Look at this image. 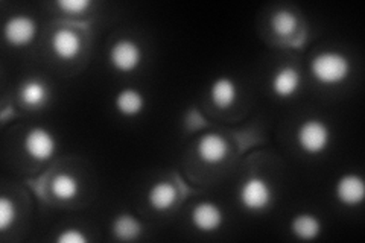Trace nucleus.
Segmentation results:
<instances>
[{
  "mask_svg": "<svg viewBox=\"0 0 365 243\" xmlns=\"http://www.w3.org/2000/svg\"><path fill=\"white\" fill-rule=\"evenodd\" d=\"M309 71L318 84L334 87L350 76L351 63L349 56L339 51H322L311 60Z\"/></svg>",
  "mask_w": 365,
  "mask_h": 243,
  "instance_id": "nucleus-1",
  "label": "nucleus"
},
{
  "mask_svg": "<svg viewBox=\"0 0 365 243\" xmlns=\"http://www.w3.org/2000/svg\"><path fill=\"white\" fill-rule=\"evenodd\" d=\"M295 140L304 154L319 155L330 146L332 131H330L329 125L322 119H306L297 128Z\"/></svg>",
  "mask_w": 365,
  "mask_h": 243,
  "instance_id": "nucleus-2",
  "label": "nucleus"
},
{
  "mask_svg": "<svg viewBox=\"0 0 365 243\" xmlns=\"http://www.w3.org/2000/svg\"><path fill=\"white\" fill-rule=\"evenodd\" d=\"M274 192L271 184L262 177L247 178L239 189V202L247 212L260 213L272 204Z\"/></svg>",
  "mask_w": 365,
  "mask_h": 243,
  "instance_id": "nucleus-3",
  "label": "nucleus"
},
{
  "mask_svg": "<svg viewBox=\"0 0 365 243\" xmlns=\"http://www.w3.org/2000/svg\"><path fill=\"white\" fill-rule=\"evenodd\" d=\"M108 61L120 73L135 72L143 61L142 46L131 38H118L110 46Z\"/></svg>",
  "mask_w": 365,
  "mask_h": 243,
  "instance_id": "nucleus-4",
  "label": "nucleus"
},
{
  "mask_svg": "<svg viewBox=\"0 0 365 243\" xmlns=\"http://www.w3.org/2000/svg\"><path fill=\"white\" fill-rule=\"evenodd\" d=\"M23 150L34 161L46 163L52 160L56 152V138L48 128L34 126L23 137Z\"/></svg>",
  "mask_w": 365,
  "mask_h": 243,
  "instance_id": "nucleus-5",
  "label": "nucleus"
},
{
  "mask_svg": "<svg viewBox=\"0 0 365 243\" xmlns=\"http://www.w3.org/2000/svg\"><path fill=\"white\" fill-rule=\"evenodd\" d=\"M38 23L28 14H16L4 25V38L13 48H26L37 38Z\"/></svg>",
  "mask_w": 365,
  "mask_h": 243,
  "instance_id": "nucleus-6",
  "label": "nucleus"
},
{
  "mask_svg": "<svg viewBox=\"0 0 365 243\" xmlns=\"http://www.w3.org/2000/svg\"><path fill=\"white\" fill-rule=\"evenodd\" d=\"M84 41L72 28H58L51 37V51L61 61H73L81 55Z\"/></svg>",
  "mask_w": 365,
  "mask_h": 243,
  "instance_id": "nucleus-7",
  "label": "nucleus"
},
{
  "mask_svg": "<svg viewBox=\"0 0 365 243\" xmlns=\"http://www.w3.org/2000/svg\"><path fill=\"white\" fill-rule=\"evenodd\" d=\"M230 152V145L227 138L218 133L202 134L197 143V155L207 166H216L222 163Z\"/></svg>",
  "mask_w": 365,
  "mask_h": 243,
  "instance_id": "nucleus-8",
  "label": "nucleus"
},
{
  "mask_svg": "<svg viewBox=\"0 0 365 243\" xmlns=\"http://www.w3.org/2000/svg\"><path fill=\"white\" fill-rule=\"evenodd\" d=\"M192 225L201 233H215L224 224L222 208L212 201H201L190 212Z\"/></svg>",
  "mask_w": 365,
  "mask_h": 243,
  "instance_id": "nucleus-9",
  "label": "nucleus"
},
{
  "mask_svg": "<svg viewBox=\"0 0 365 243\" xmlns=\"http://www.w3.org/2000/svg\"><path fill=\"white\" fill-rule=\"evenodd\" d=\"M335 196L338 202L346 207L361 205L365 200V181L355 172L344 173L335 184Z\"/></svg>",
  "mask_w": 365,
  "mask_h": 243,
  "instance_id": "nucleus-10",
  "label": "nucleus"
},
{
  "mask_svg": "<svg viewBox=\"0 0 365 243\" xmlns=\"http://www.w3.org/2000/svg\"><path fill=\"white\" fill-rule=\"evenodd\" d=\"M302 87V73L292 66H282L271 78L272 93L280 99L294 98Z\"/></svg>",
  "mask_w": 365,
  "mask_h": 243,
  "instance_id": "nucleus-11",
  "label": "nucleus"
},
{
  "mask_svg": "<svg viewBox=\"0 0 365 243\" xmlns=\"http://www.w3.org/2000/svg\"><path fill=\"white\" fill-rule=\"evenodd\" d=\"M178 189L170 181H157L146 193L148 204L151 205L154 212L166 213L174 208L178 201Z\"/></svg>",
  "mask_w": 365,
  "mask_h": 243,
  "instance_id": "nucleus-12",
  "label": "nucleus"
},
{
  "mask_svg": "<svg viewBox=\"0 0 365 243\" xmlns=\"http://www.w3.org/2000/svg\"><path fill=\"white\" fill-rule=\"evenodd\" d=\"M19 96L23 105L32 110H38L49 102L51 91L43 81L37 78H29L25 83H21L19 88Z\"/></svg>",
  "mask_w": 365,
  "mask_h": 243,
  "instance_id": "nucleus-13",
  "label": "nucleus"
},
{
  "mask_svg": "<svg viewBox=\"0 0 365 243\" xmlns=\"http://www.w3.org/2000/svg\"><path fill=\"white\" fill-rule=\"evenodd\" d=\"M239 90L235 81L228 76L216 78L209 90V96L213 105L218 110L232 108L237 100Z\"/></svg>",
  "mask_w": 365,
  "mask_h": 243,
  "instance_id": "nucleus-14",
  "label": "nucleus"
},
{
  "mask_svg": "<svg viewBox=\"0 0 365 243\" xmlns=\"http://www.w3.org/2000/svg\"><path fill=\"white\" fill-rule=\"evenodd\" d=\"M145 103L146 100L143 93L134 87L122 88L114 96V108L123 118H135V115L142 114L145 110Z\"/></svg>",
  "mask_w": 365,
  "mask_h": 243,
  "instance_id": "nucleus-15",
  "label": "nucleus"
},
{
  "mask_svg": "<svg viewBox=\"0 0 365 243\" xmlns=\"http://www.w3.org/2000/svg\"><path fill=\"white\" fill-rule=\"evenodd\" d=\"M289 229L292 236H295L297 239L314 240L322 234L323 224L322 219L314 213H299L291 219Z\"/></svg>",
  "mask_w": 365,
  "mask_h": 243,
  "instance_id": "nucleus-16",
  "label": "nucleus"
},
{
  "mask_svg": "<svg viewBox=\"0 0 365 243\" xmlns=\"http://www.w3.org/2000/svg\"><path fill=\"white\" fill-rule=\"evenodd\" d=\"M81 184L79 180L68 172H60L51 180V193L55 200L61 202H71L78 198Z\"/></svg>",
  "mask_w": 365,
  "mask_h": 243,
  "instance_id": "nucleus-17",
  "label": "nucleus"
},
{
  "mask_svg": "<svg viewBox=\"0 0 365 243\" xmlns=\"http://www.w3.org/2000/svg\"><path fill=\"white\" fill-rule=\"evenodd\" d=\"M111 231L116 239L123 240V242H130V240H135L140 237L143 227H142V222L134 214L122 213L113 219Z\"/></svg>",
  "mask_w": 365,
  "mask_h": 243,
  "instance_id": "nucleus-18",
  "label": "nucleus"
},
{
  "mask_svg": "<svg viewBox=\"0 0 365 243\" xmlns=\"http://www.w3.org/2000/svg\"><path fill=\"white\" fill-rule=\"evenodd\" d=\"M269 26L277 37L287 38L299 28V19L289 9H279L271 16Z\"/></svg>",
  "mask_w": 365,
  "mask_h": 243,
  "instance_id": "nucleus-19",
  "label": "nucleus"
},
{
  "mask_svg": "<svg viewBox=\"0 0 365 243\" xmlns=\"http://www.w3.org/2000/svg\"><path fill=\"white\" fill-rule=\"evenodd\" d=\"M17 221V205L16 202L8 198V196H2L0 198V231H5L13 227Z\"/></svg>",
  "mask_w": 365,
  "mask_h": 243,
  "instance_id": "nucleus-20",
  "label": "nucleus"
},
{
  "mask_svg": "<svg viewBox=\"0 0 365 243\" xmlns=\"http://www.w3.org/2000/svg\"><path fill=\"white\" fill-rule=\"evenodd\" d=\"M56 6L66 14H84L93 6V0H56Z\"/></svg>",
  "mask_w": 365,
  "mask_h": 243,
  "instance_id": "nucleus-21",
  "label": "nucleus"
},
{
  "mask_svg": "<svg viewBox=\"0 0 365 243\" xmlns=\"http://www.w3.org/2000/svg\"><path fill=\"white\" fill-rule=\"evenodd\" d=\"M56 243H88V237L83 229L79 228H66L60 231V234L56 236Z\"/></svg>",
  "mask_w": 365,
  "mask_h": 243,
  "instance_id": "nucleus-22",
  "label": "nucleus"
}]
</instances>
